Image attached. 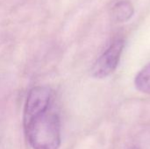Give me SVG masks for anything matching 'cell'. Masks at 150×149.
Returning <instances> with one entry per match:
<instances>
[{"label": "cell", "mask_w": 150, "mask_h": 149, "mask_svg": "<svg viewBox=\"0 0 150 149\" xmlns=\"http://www.w3.org/2000/svg\"><path fill=\"white\" fill-rule=\"evenodd\" d=\"M123 48L124 40H116L94 63L91 68L92 76L102 79L113 73L119 64Z\"/></svg>", "instance_id": "2"}, {"label": "cell", "mask_w": 150, "mask_h": 149, "mask_svg": "<svg viewBox=\"0 0 150 149\" xmlns=\"http://www.w3.org/2000/svg\"><path fill=\"white\" fill-rule=\"evenodd\" d=\"M128 149H140L139 148H136V147H132V148H130Z\"/></svg>", "instance_id": "6"}, {"label": "cell", "mask_w": 150, "mask_h": 149, "mask_svg": "<svg viewBox=\"0 0 150 149\" xmlns=\"http://www.w3.org/2000/svg\"><path fill=\"white\" fill-rule=\"evenodd\" d=\"M134 9L133 4L128 1L118 2L112 8V16L117 22L128 21L134 15Z\"/></svg>", "instance_id": "4"}, {"label": "cell", "mask_w": 150, "mask_h": 149, "mask_svg": "<svg viewBox=\"0 0 150 149\" xmlns=\"http://www.w3.org/2000/svg\"><path fill=\"white\" fill-rule=\"evenodd\" d=\"M52 90L46 86H37L33 88L27 96L23 120L28 119L51 107Z\"/></svg>", "instance_id": "3"}, {"label": "cell", "mask_w": 150, "mask_h": 149, "mask_svg": "<svg viewBox=\"0 0 150 149\" xmlns=\"http://www.w3.org/2000/svg\"><path fill=\"white\" fill-rule=\"evenodd\" d=\"M134 84L139 91L145 94H150V63L137 74Z\"/></svg>", "instance_id": "5"}, {"label": "cell", "mask_w": 150, "mask_h": 149, "mask_svg": "<svg viewBox=\"0 0 150 149\" xmlns=\"http://www.w3.org/2000/svg\"><path fill=\"white\" fill-rule=\"evenodd\" d=\"M27 141L33 149H59L61 122L58 114L50 107L23 120Z\"/></svg>", "instance_id": "1"}]
</instances>
